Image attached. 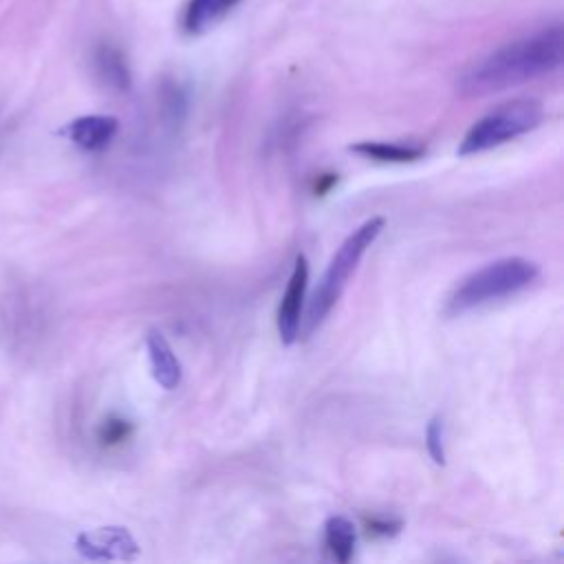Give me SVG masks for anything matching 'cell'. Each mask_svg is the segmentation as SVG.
<instances>
[{
	"label": "cell",
	"instance_id": "obj_1",
	"mask_svg": "<svg viewBox=\"0 0 564 564\" xmlns=\"http://www.w3.org/2000/svg\"><path fill=\"white\" fill-rule=\"evenodd\" d=\"M564 31L562 27L542 29L534 36L520 38L496 49L476 62L459 80V91L468 97L492 95L531 82L562 67Z\"/></svg>",
	"mask_w": 564,
	"mask_h": 564
},
{
	"label": "cell",
	"instance_id": "obj_2",
	"mask_svg": "<svg viewBox=\"0 0 564 564\" xmlns=\"http://www.w3.org/2000/svg\"><path fill=\"white\" fill-rule=\"evenodd\" d=\"M538 276L540 267L529 258L509 256L494 260L461 280V285L448 298L446 311L450 316H463V313L490 305V302L516 296Z\"/></svg>",
	"mask_w": 564,
	"mask_h": 564
},
{
	"label": "cell",
	"instance_id": "obj_3",
	"mask_svg": "<svg viewBox=\"0 0 564 564\" xmlns=\"http://www.w3.org/2000/svg\"><path fill=\"white\" fill-rule=\"evenodd\" d=\"M384 227H386L384 216H375V219L366 221L357 227V230L340 245L338 254L331 258L327 271H324L316 294H313V298L309 300L307 316L302 318L300 331L311 335L324 320H327L331 309L335 307V302L340 300L346 285H349V280L355 274L357 265H360L366 249L377 241V236L382 234Z\"/></svg>",
	"mask_w": 564,
	"mask_h": 564
},
{
	"label": "cell",
	"instance_id": "obj_4",
	"mask_svg": "<svg viewBox=\"0 0 564 564\" xmlns=\"http://www.w3.org/2000/svg\"><path fill=\"white\" fill-rule=\"evenodd\" d=\"M542 117H545V111L536 100H514L501 104L468 130L459 146V155L470 157L503 146L507 141L534 130L542 122Z\"/></svg>",
	"mask_w": 564,
	"mask_h": 564
},
{
	"label": "cell",
	"instance_id": "obj_5",
	"mask_svg": "<svg viewBox=\"0 0 564 564\" xmlns=\"http://www.w3.org/2000/svg\"><path fill=\"white\" fill-rule=\"evenodd\" d=\"M75 549L86 560L97 562H128L139 556L137 540L126 527H97L84 531L75 540Z\"/></svg>",
	"mask_w": 564,
	"mask_h": 564
},
{
	"label": "cell",
	"instance_id": "obj_6",
	"mask_svg": "<svg viewBox=\"0 0 564 564\" xmlns=\"http://www.w3.org/2000/svg\"><path fill=\"white\" fill-rule=\"evenodd\" d=\"M309 287V263L305 254L296 256L294 271L287 282L285 296L278 309V333L282 344H294L300 338L302 329V307H305Z\"/></svg>",
	"mask_w": 564,
	"mask_h": 564
},
{
	"label": "cell",
	"instance_id": "obj_7",
	"mask_svg": "<svg viewBox=\"0 0 564 564\" xmlns=\"http://www.w3.org/2000/svg\"><path fill=\"white\" fill-rule=\"evenodd\" d=\"M119 122L111 115H84L73 119L60 130V135L73 141L75 146L86 153H100L115 139Z\"/></svg>",
	"mask_w": 564,
	"mask_h": 564
},
{
	"label": "cell",
	"instance_id": "obj_8",
	"mask_svg": "<svg viewBox=\"0 0 564 564\" xmlns=\"http://www.w3.org/2000/svg\"><path fill=\"white\" fill-rule=\"evenodd\" d=\"M146 346H148L150 368H153L155 382L161 388L175 390L181 384V362L175 351H172L170 342L164 338V333L161 331H150Z\"/></svg>",
	"mask_w": 564,
	"mask_h": 564
},
{
	"label": "cell",
	"instance_id": "obj_9",
	"mask_svg": "<svg viewBox=\"0 0 564 564\" xmlns=\"http://www.w3.org/2000/svg\"><path fill=\"white\" fill-rule=\"evenodd\" d=\"M95 71L100 75V80L113 91H128L130 89V71L124 53L115 45L97 47L95 51Z\"/></svg>",
	"mask_w": 564,
	"mask_h": 564
},
{
	"label": "cell",
	"instance_id": "obj_10",
	"mask_svg": "<svg viewBox=\"0 0 564 564\" xmlns=\"http://www.w3.org/2000/svg\"><path fill=\"white\" fill-rule=\"evenodd\" d=\"M351 150L366 159L382 161V164H410V161H417L426 155V150L421 146L386 144V141H362V144L351 146Z\"/></svg>",
	"mask_w": 564,
	"mask_h": 564
},
{
	"label": "cell",
	"instance_id": "obj_11",
	"mask_svg": "<svg viewBox=\"0 0 564 564\" xmlns=\"http://www.w3.org/2000/svg\"><path fill=\"white\" fill-rule=\"evenodd\" d=\"M324 542H327V549L333 560L349 562L353 558L355 542H357L355 527L351 520L344 516L329 518L327 527H324Z\"/></svg>",
	"mask_w": 564,
	"mask_h": 564
},
{
	"label": "cell",
	"instance_id": "obj_12",
	"mask_svg": "<svg viewBox=\"0 0 564 564\" xmlns=\"http://www.w3.org/2000/svg\"><path fill=\"white\" fill-rule=\"evenodd\" d=\"M230 7L232 0H190L183 27H186L190 36H199L205 29H210Z\"/></svg>",
	"mask_w": 564,
	"mask_h": 564
},
{
	"label": "cell",
	"instance_id": "obj_13",
	"mask_svg": "<svg viewBox=\"0 0 564 564\" xmlns=\"http://www.w3.org/2000/svg\"><path fill=\"white\" fill-rule=\"evenodd\" d=\"M426 446L430 459L437 465H446V441H443V419L432 417L426 430Z\"/></svg>",
	"mask_w": 564,
	"mask_h": 564
},
{
	"label": "cell",
	"instance_id": "obj_14",
	"mask_svg": "<svg viewBox=\"0 0 564 564\" xmlns=\"http://www.w3.org/2000/svg\"><path fill=\"white\" fill-rule=\"evenodd\" d=\"M126 437H128V423L122 421V419L106 421L104 426H102V432H100L102 443H108V446H113V443L124 441Z\"/></svg>",
	"mask_w": 564,
	"mask_h": 564
},
{
	"label": "cell",
	"instance_id": "obj_15",
	"mask_svg": "<svg viewBox=\"0 0 564 564\" xmlns=\"http://www.w3.org/2000/svg\"><path fill=\"white\" fill-rule=\"evenodd\" d=\"M368 531H373V534H382V536H390L399 531V523H390V520H368Z\"/></svg>",
	"mask_w": 564,
	"mask_h": 564
},
{
	"label": "cell",
	"instance_id": "obj_16",
	"mask_svg": "<svg viewBox=\"0 0 564 564\" xmlns=\"http://www.w3.org/2000/svg\"><path fill=\"white\" fill-rule=\"evenodd\" d=\"M234 3H236V0H232V5H234Z\"/></svg>",
	"mask_w": 564,
	"mask_h": 564
}]
</instances>
